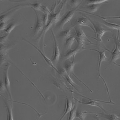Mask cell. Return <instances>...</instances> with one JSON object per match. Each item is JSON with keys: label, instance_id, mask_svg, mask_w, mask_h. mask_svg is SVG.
Instances as JSON below:
<instances>
[{"label": "cell", "instance_id": "1", "mask_svg": "<svg viewBox=\"0 0 120 120\" xmlns=\"http://www.w3.org/2000/svg\"><path fill=\"white\" fill-rule=\"evenodd\" d=\"M75 31L74 36L77 44V45L83 48L84 46L87 45L85 44L88 42L91 44H94L91 42L87 38L83 30L79 28H75Z\"/></svg>", "mask_w": 120, "mask_h": 120}, {"label": "cell", "instance_id": "2", "mask_svg": "<svg viewBox=\"0 0 120 120\" xmlns=\"http://www.w3.org/2000/svg\"><path fill=\"white\" fill-rule=\"evenodd\" d=\"M83 49H85L92 50L96 51L98 52L99 54V58L98 65V78L100 77L102 80L105 86L106 89L107 91L109 90L107 85L104 79L101 75L100 73V69L101 64L104 61H107L108 59L106 56L104 50L100 51L97 49L83 48Z\"/></svg>", "mask_w": 120, "mask_h": 120}, {"label": "cell", "instance_id": "3", "mask_svg": "<svg viewBox=\"0 0 120 120\" xmlns=\"http://www.w3.org/2000/svg\"><path fill=\"white\" fill-rule=\"evenodd\" d=\"M82 96L89 99L90 101L87 102H83L78 101L75 98V99L78 102L80 103L98 107L100 108L105 113H106V111L103 108L100 103L102 102L109 104H115V103L113 102L107 101L91 99L83 96Z\"/></svg>", "mask_w": 120, "mask_h": 120}, {"label": "cell", "instance_id": "4", "mask_svg": "<svg viewBox=\"0 0 120 120\" xmlns=\"http://www.w3.org/2000/svg\"><path fill=\"white\" fill-rule=\"evenodd\" d=\"M119 32V31H118L117 36L115 39V47L114 50L111 52V57L110 60L111 62L119 66L120 65L116 63V61L120 58V50L118 46Z\"/></svg>", "mask_w": 120, "mask_h": 120}, {"label": "cell", "instance_id": "5", "mask_svg": "<svg viewBox=\"0 0 120 120\" xmlns=\"http://www.w3.org/2000/svg\"><path fill=\"white\" fill-rule=\"evenodd\" d=\"M36 15V25L34 29V35L37 36L41 33L44 27L43 17L36 10L33 9Z\"/></svg>", "mask_w": 120, "mask_h": 120}, {"label": "cell", "instance_id": "6", "mask_svg": "<svg viewBox=\"0 0 120 120\" xmlns=\"http://www.w3.org/2000/svg\"><path fill=\"white\" fill-rule=\"evenodd\" d=\"M75 9H74L69 11L62 17L58 25V27L60 29L63 30L65 25L70 21L75 13Z\"/></svg>", "mask_w": 120, "mask_h": 120}, {"label": "cell", "instance_id": "7", "mask_svg": "<svg viewBox=\"0 0 120 120\" xmlns=\"http://www.w3.org/2000/svg\"><path fill=\"white\" fill-rule=\"evenodd\" d=\"M91 21L95 30V35L96 37V38H93L100 42H101L102 41V38L105 33L109 31L108 30L103 28L101 26L96 25L92 20Z\"/></svg>", "mask_w": 120, "mask_h": 120}, {"label": "cell", "instance_id": "8", "mask_svg": "<svg viewBox=\"0 0 120 120\" xmlns=\"http://www.w3.org/2000/svg\"><path fill=\"white\" fill-rule=\"evenodd\" d=\"M9 67V64H7L6 67L4 69L3 75V83L6 89L8 92L10 98L11 100L12 98L11 92L10 82L8 74V71Z\"/></svg>", "mask_w": 120, "mask_h": 120}, {"label": "cell", "instance_id": "9", "mask_svg": "<svg viewBox=\"0 0 120 120\" xmlns=\"http://www.w3.org/2000/svg\"><path fill=\"white\" fill-rule=\"evenodd\" d=\"M91 21L89 18L83 16L79 18L77 20V21L80 25L90 28L95 34V30Z\"/></svg>", "mask_w": 120, "mask_h": 120}, {"label": "cell", "instance_id": "10", "mask_svg": "<svg viewBox=\"0 0 120 120\" xmlns=\"http://www.w3.org/2000/svg\"><path fill=\"white\" fill-rule=\"evenodd\" d=\"M51 31L53 38L54 44V52L51 60L52 62H57L59 60L60 55V51L55 34L52 29H51Z\"/></svg>", "mask_w": 120, "mask_h": 120}, {"label": "cell", "instance_id": "11", "mask_svg": "<svg viewBox=\"0 0 120 120\" xmlns=\"http://www.w3.org/2000/svg\"><path fill=\"white\" fill-rule=\"evenodd\" d=\"M23 40L31 45L38 50L42 55L45 60L48 64L52 67L56 72L59 74V70L54 66L51 60L48 58L39 48L36 46L34 44L26 39H23Z\"/></svg>", "mask_w": 120, "mask_h": 120}, {"label": "cell", "instance_id": "12", "mask_svg": "<svg viewBox=\"0 0 120 120\" xmlns=\"http://www.w3.org/2000/svg\"><path fill=\"white\" fill-rule=\"evenodd\" d=\"M53 24L52 19L50 17L48 23L44 26L42 30L37 39L36 41L37 43L39 42L41 38H42V42H43L45 34Z\"/></svg>", "mask_w": 120, "mask_h": 120}, {"label": "cell", "instance_id": "13", "mask_svg": "<svg viewBox=\"0 0 120 120\" xmlns=\"http://www.w3.org/2000/svg\"><path fill=\"white\" fill-rule=\"evenodd\" d=\"M59 74L62 76L69 84L75 89L78 90L76 87V86H77L78 85L73 81L70 77L69 74L66 72L65 69H61L59 71Z\"/></svg>", "mask_w": 120, "mask_h": 120}, {"label": "cell", "instance_id": "14", "mask_svg": "<svg viewBox=\"0 0 120 120\" xmlns=\"http://www.w3.org/2000/svg\"><path fill=\"white\" fill-rule=\"evenodd\" d=\"M76 63L74 61V59L71 60H67L64 63V67L65 70L69 74H72L74 75L73 72L74 66Z\"/></svg>", "mask_w": 120, "mask_h": 120}, {"label": "cell", "instance_id": "15", "mask_svg": "<svg viewBox=\"0 0 120 120\" xmlns=\"http://www.w3.org/2000/svg\"><path fill=\"white\" fill-rule=\"evenodd\" d=\"M81 48L77 45L75 48L70 49L64 56V58L67 60L71 58H74L76 55L79 52Z\"/></svg>", "mask_w": 120, "mask_h": 120}, {"label": "cell", "instance_id": "16", "mask_svg": "<svg viewBox=\"0 0 120 120\" xmlns=\"http://www.w3.org/2000/svg\"><path fill=\"white\" fill-rule=\"evenodd\" d=\"M64 3L62 2L59 10L56 13H51L50 17L52 19L54 24H56L58 22L60 19L61 14L64 5Z\"/></svg>", "mask_w": 120, "mask_h": 120}, {"label": "cell", "instance_id": "17", "mask_svg": "<svg viewBox=\"0 0 120 120\" xmlns=\"http://www.w3.org/2000/svg\"><path fill=\"white\" fill-rule=\"evenodd\" d=\"M66 105L65 109L63 113L58 120H62L66 114L69 113L72 108L73 107L72 101L67 98H66Z\"/></svg>", "mask_w": 120, "mask_h": 120}, {"label": "cell", "instance_id": "18", "mask_svg": "<svg viewBox=\"0 0 120 120\" xmlns=\"http://www.w3.org/2000/svg\"><path fill=\"white\" fill-rule=\"evenodd\" d=\"M98 114L100 115V117L107 120H120V118L114 114L99 112Z\"/></svg>", "mask_w": 120, "mask_h": 120}, {"label": "cell", "instance_id": "19", "mask_svg": "<svg viewBox=\"0 0 120 120\" xmlns=\"http://www.w3.org/2000/svg\"><path fill=\"white\" fill-rule=\"evenodd\" d=\"M102 23L105 26L108 28L117 30L118 31L120 30V24L109 22L102 19Z\"/></svg>", "mask_w": 120, "mask_h": 120}, {"label": "cell", "instance_id": "20", "mask_svg": "<svg viewBox=\"0 0 120 120\" xmlns=\"http://www.w3.org/2000/svg\"><path fill=\"white\" fill-rule=\"evenodd\" d=\"M77 103H75L72 109L69 113L68 120H74L76 117L77 112Z\"/></svg>", "mask_w": 120, "mask_h": 120}, {"label": "cell", "instance_id": "21", "mask_svg": "<svg viewBox=\"0 0 120 120\" xmlns=\"http://www.w3.org/2000/svg\"><path fill=\"white\" fill-rule=\"evenodd\" d=\"M71 30L69 29L61 31L59 34V36L60 38L65 41L71 37Z\"/></svg>", "mask_w": 120, "mask_h": 120}, {"label": "cell", "instance_id": "22", "mask_svg": "<svg viewBox=\"0 0 120 120\" xmlns=\"http://www.w3.org/2000/svg\"><path fill=\"white\" fill-rule=\"evenodd\" d=\"M75 40L74 36L68 38L65 41V46L69 49H71Z\"/></svg>", "mask_w": 120, "mask_h": 120}, {"label": "cell", "instance_id": "23", "mask_svg": "<svg viewBox=\"0 0 120 120\" xmlns=\"http://www.w3.org/2000/svg\"><path fill=\"white\" fill-rule=\"evenodd\" d=\"M6 107L8 114V120H14L13 116L12 103H10L9 104H7Z\"/></svg>", "mask_w": 120, "mask_h": 120}, {"label": "cell", "instance_id": "24", "mask_svg": "<svg viewBox=\"0 0 120 120\" xmlns=\"http://www.w3.org/2000/svg\"><path fill=\"white\" fill-rule=\"evenodd\" d=\"M94 112H89L86 111L81 112H77L76 117L78 118L80 120H84L88 114H94Z\"/></svg>", "mask_w": 120, "mask_h": 120}, {"label": "cell", "instance_id": "25", "mask_svg": "<svg viewBox=\"0 0 120 120\" xmlns=\"http://www.w3.org/2000/svg\"><path fill=\"white\" fill-rule=\"evenodd\" d=\"M18 25L16 22H12L8 25L5 30V32L7 34H9L11 32L14 28Z\"/></svg>", "mask_w": 120, "mask_h": 120}, {"label": "cell", "instance_id": "26", "mask_svg": "<svg viewBox=\"0 0 120 120\" xmlns=\"http://www.w3.org/2000/svg\"><path fill=\"white\" fill-rule=\"evenodd\" d=\"M109 1L108 0H87L86 3L88 5L91 4H100Z\"/></svg>", "mask_w": 120, "mask_h": 120}, {"label": "cell", "instance_id": "27", "mask_svg": "<svg viewBox=\"0 0 120 120\" xmlns=\"http://www.w3.org/2000/svg\"><path fill=\"white\" fill-rule=\"evenodd\" d=\"M94 15L98 16L102 19L105 20L107 19H120V16H102L97 15L94 14Z\"/></svg>", "mask_w": 120, "mask_h": 120}, {"label": "cell", "instance_id": "28", "mask_svg": "<svg viewBox=\"0 0 120 120\" xmlns=\"http://www.w3.org/2000/svg\"><path fill=\"white\" fill-rule=\"evenodd\" d=\"M100 4H91L88 5V8L91 12H94L96 11L98 8Z\"/></svg>", "mask_w": 120, "mask_h": 120}, {"label": "cell", "instance_id": "29", "mask_svg": "<svg viewBox=\"0 0 120 120\" xmlns=\"http://www.w3.org/2000/svg\"><path fill=\"white\" fill-rule=\"evenodd\" d=\"M15 67L19 70V71L32 84V85L34 87H35V88L38 91V92L40 93V95L42 96L43 98L45 100V98L44 97V96L41 93V92L37 88L36 86L34 85V84L33 83V82L31 81L27 78L26 76L24 75V74L20 70H19L18 68L16 66H15Z\"/></svg>", "mask_w": 120, "mask_h": 120}, {"label": "cell", "instance_id": "30", "mask_svg": "<svg viewBox=\"0 0 120 120\" xmlns=\"http://www.w3.org/2000/svg\"><path fill=\"white\" fill-rule=\"evenodd\" d=\"M50 14L48 12H46L44 13L43 17L44 27L48 23L49 20V15Z\"/></svg>", "mask_w": 120, "mask_h": 120}, {"label": "cell", "instance_id": "31", "mask_svg": "<svg viewBox=\"0 0 120 120\" xmlns=\"http://www.w3.org/2000/svg\"><path fill=\"white\" fill-rule=\"evenodd\" d=\"M9 34H6L2 36L1 37H0V44H3L5 41L8 36Z\"/></svg>", "mask_w": 120, "mask_h": 120}, {"label": "cell", "instance_id": "32", "mask_svg": "<svg viewBox=\"0 0 120 120\" xmlns=\"http://www.w3.org/2000/svg\"><path fill=\"white\" fill-rule=\"evenodd\" d=\"M8 25L7 22H0V30H5Z\"/></svg>", "mask_w": 120, "mask_h": 120}, {"label": "cell", "instance_id": "33", "mask_svg": "<svg viewBox=\"0 0 120 120\" xmlns=\"http://www.w3.org/2000/svg\"><path fill=\"white\" fill-rule=\"evenodd\" d=\"M71 4H73L74 6H76V7L79 4V2L80 1L79 0H71Z\"/></svg>", "mask_w": 120, "mask_h": 120}, {"label": "cell", "instance_id": "34", "mask_svg": "<svg viewBox=\"0 0 120 120\" xmlns=\"http://www.w3.org/2000/svg\"><path fill=\"white\" fill-rule=\"evenodd\" d=\"M95 118L97 120H100V119L99 118H98V117H97L96 116Z\"/></svg>", "mask_w": 120, "mask_h": 120}, {"label": "cell", "instance_id": "35", "mask_svg": "<svg viewBox=\"0 0 120 120\" xmlns=\"http://www.w3.org/2000/svg\"><path fill=\"white\" fill-rule=\"evenodd\" d=\"M40 118V117H38V118H37V119L36 120H39V119Z\"/></svg>", "mask_w": 120, "mask_h": 120}]
</instances>
